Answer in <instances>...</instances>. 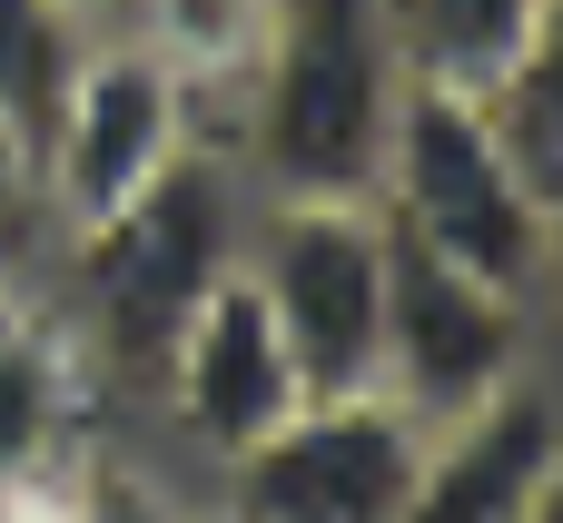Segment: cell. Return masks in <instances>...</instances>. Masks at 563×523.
<instances>
[{
	"mask_svg": "<svg viewBox=\"0 0 563 523\" xmlns=\"http://www.w3.org/2000/svg\"><path fill=\"white\" fill-rule=\"evenodd\" d=\"M247 227H238V188H228V158L198 138L158 188H139L129 208L89 218L59 237V316L69 336L89 346L99 386H129L148 396L158 366H168V336L188 326V307L238 267Z\"/></svg>",
	"mask_w": 563,
	"mask_h": 523,
	"instance_id": "obj_1",
	"label": "cell"
},
{
	"mask_svg": "<svg viewBox=\"0 0 563 523\" xmlns=\"http://www.w3.org/2000/svg\"><path fill=\"white\" fill-rule=\"evenodd\" d=\"M406 89L386 0H277V30L247 69L238 158L257 198H376L386 119Z\"/></svg>",
	"mask_w": 563,
	"mask_h": 523,
	"instance_id": "obj_2",
	"label": "cell"
},
{
	"mask_svg": "<svg viewBox=\"0 0 563 523\" xmlns=\"http://www.w3.org/2000/svg\"><path fill=\"white\" fill-rule=\"evenodd\" d=\"M376 208L396 237L534 287V188H525V168H515V148L475 89L406 69L396 119H386V158H376Z\"/></svg>",
	"mask_w": 563,
	"mask_h": 523,
	"instance_id": "obj_3",
	"label": "cell"
},
{
	"mask_svg": "<svg viewBox=\"0 0 563 523\" xmlns=\"http://www.w3.org/2000/svg\"><path fill=\"white\" fill-rule=\"evenodd\" d=\"M247 277L307 376V396H356L376 386L386 356V267L396 227L376 198H257L247 227Z\"/></svg>",
	"mask_w": 563,
	"mask_h": 523,
	"instance_id": "obj_4",
	"label": "cell"
},
{
	"mask_svg": "<svg viewBox=\"0 0 563 523\" xmlns=\"http://www.w3.org/2000/svg\"><path fill=\"white\" fill-rule=\"evenodd\" d=\"M426 425L386 396H307L267 445L228 465V504L247 523H416Z\"/></svg>",
	"mask_w": 563,
	"mask_h": 523,
	"instance_id": "obj_5",
	"label": "cell"
},
{
	"mask_svg": "<svg viewBox=\"0 0 563 523\" xmlns=\"http://www.w3.org/2000/svg\"><path fill=\"white\" fill-rule=\"evenodd\" d=\"M525 366H534V297H525L515 277H485V267H455V257L396 237L376 386L435 435L445 415L485 405V396L515 386Z\"/></svg>",
	"mask_w": 563,
	"mask_h": 523,
	"instance_id": "obj_6",
	"label": "cell"
},
{
	"mask_svg": "<svg viewBox=\"0 0 563 523\" xmlns=\"http://www.w3.org/2000/svg\"><path fill=\"white\" fill-rule=\"evenodd\" d=\"M198 148V99H188V79L148 49V40H89V59H79V79H69V99L49 109V129H40V178H49V208H59V237L69 227H89V218H109V208H129L139 188H158L178 158Z\"/></svg>",
	"mask_w": 563,
	"mask_h": 523,
	"instance_id": "obj_7",
	"label": "cell"
},
{
	"mask_svg": "<svg viewBox=\"0 0 563 523\" xmlns=\"http://www.w3.org/2000/svg\"><path fill=\"white\" fill-rule=\"evenodd\" d=\"M148 396H158V415L178 425V445L208 455L218 475H228L247 445H267V435L307 405V376H297V356H287V336H277V316H267L247 257L188 307V326L168 336V366H158Z\"/></svg>",
	"mask_w": 563,
	"mask_h": 523,
	"instance_id": "obj_8",
	"label": "cell"
},
{
	"mask_svg": "<svg viewBox=\"0 0 563 523\" xmlns=\"http://www.w3.org/2000/svg\"><path fill=\"white\" fill-rule=\"evenodd\" d=\"M99 366L69 336L49 287H0V514H30L79 485Z\"/></svg>",
	"mask_w": 563,
	"mask_h": 523,
	"instance_id": "obj_9",
	"label": "cell"
},
{
	"mask_svg": "<svg viewBox=\"0 0 563 523\" xmlns=\"http://www.w3.org/2000/svg\"><path fill=\"white\" fill-rule=\"evenodd\" d=\"M563 465V405L554 386L525 366L515 386H495L485 405L445 415L426 435V475H416V523H525L534 485Z\"/></svg>",
	"mask_w": 563,
	"mask_h": 523,
	"instance_id": "obj_10",
	"label": "cell"
},
{
	"mask_svg": "<svg viewBox=\"0 0 563 523\" xmlns=\"http://www.w3.org/2000/svg\"><path fill=\"white\" fill-rule=\"evenodd\" d=\"M386 10H396V49H406L416 79H445V89L495 99L505 69L525 59L544 0H386Z\"/></svg>",
	"mask_w": 563,
	"mask_h": 523,
	"instance_id": "obj_11",
	"label": "cell"
},
{
	"mask_svg": "<svg viewBox=\"0 0 563 523\" xmlns=\"http://www.w3.org/2000/svg\"><path fill=\"white\" fill-rule=\"evenodd\" d=\"M119 10H129V40H148L188 79V99L247 89L257 49L277 30V0H119Z\"/></svg>",
	"mask_w": 563,
	"mask_h": 523,
	"instance_id": "obj_12",
	"label": "cell"
},
{
	"mask_svg": "<svg viewBox=\"0 0 563 523\" xmlns=\"http://www.w3.org/2000/svg\"><path fill=\"white\" fill-rule=\"evenodd\" d=\"M109 20H89V10H69V0H0V119L40 148V129H49V109L69 99V79H79V59H89V40H99Z\"/></svg>",
	"mask_w": 563,
	"mask_h": 523,
	"instance_id": "obj_13",
	"label": "cell"
},
{
	"mask_svg": "<svg viewBox=\"0 0 563 523\" xmlns=\"http://www.w3.org/2000/svg\"><path fill=\"white\" fill-rule=\"evenodd\" d=\"M40 257H59V208H49L40 148L0 119V287H40Z\"/></svg>",
	"mask_w": 563,
	"mask_h": 523,
	"instance_id": "obj_14",
	"label": "cell"
},
{
	"mask_svg": "<svg viewBox=\"0 0 563 523\" xmlns=\"http://www.w3.org/2000/svg\"><path fill=\"white\" fill-rule=\"evenodd\" d=\"M534 277H563V188H544L534 208Z\"/></svg>",
	"mask_w": 563,
	"mask_h": 523,
	"instance_id": "obj_15",
	"label": "cell"
},
{
	"mask_svg": "<svg viewBox=\"0 0 563 523\" xmlns=\"http://www.w3.org/2000/svg\"><path fill=\"white\" fill-rule=\"evenodd\" d=\"M69 10H89V20H119V0H69Z\"/></svg>",
	"mask_w": 563,
	"mask_h": 523,
	"instance_id": "obj_16",
	"label": "cell"
}]
</instances>
